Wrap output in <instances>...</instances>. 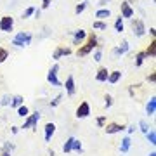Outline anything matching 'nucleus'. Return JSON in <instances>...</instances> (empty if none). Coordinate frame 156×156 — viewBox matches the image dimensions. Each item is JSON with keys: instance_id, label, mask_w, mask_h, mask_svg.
I'll use <instances>...</instances> for the list:
<instances>
[{"instance_id": "f257e3e1", "label": "nucleus", "mask_w": 156, "mask_h": 156, "mask_svg": "<svg viewBox=\"0 0 156 156\" xmlns=\"http://www.w3.org/2000/svg\"><path fill=\"white\" fill-rule=\"evenodd\" d=\"M99 47V40H97V35L92 31V33H87V40H85L83 44L80 45L76 49V56L78 57H85L89 56L90 52H94V49Z\"/></svg>"}, {"instance_id": "f03ea898", "label": "nucleus", "mask_w": 156, "mask_h": 156, "mask_svg": "<svg viewBox=\"0 0 156 156\" xmlns=\"http://www.w3.org/2000/svg\"><path fill=\"white\" fill-rule=\"evenodd\" d=\"M31 40H33V35L30 33V31H19V33L11 40V44L17 49H23V47H28L31 44Z\"/></svg>"}, {"instance_id": "7ed1b4c3", "label": "nucleus", "mask_w": 156, "mask_h": 156, "mask_svg": "<svg viewBox=\"0 0 156 156\" xmlns=\"http://www.w3.org/2000/svg\"><path fill=\"white\" fill-rule=\"evenodd\" d=\"M130 26H132L134 37H137V38H140V37H144V35L147 33V28H146L144 21L139 19V17H132V19H130Z\"/></svg>"}, {"instance_id": "20e7f679", "label": "nucleus", "mask_w": 156, "mask_h": 156, "mask_svg": "<svg viewBox=\"0 0 156 156\" xmlns=\"http://www.w3.org/2000/svg\"><path fill=\"white\" fill-rule=\"evenodd\" d=\"M38 120H40V111L30 113L28 116L24 118L23 127H19V128H31V130H37V123H38Z\"/></svg>"}, {"instance_id": "39448f33", "label": "nucleus", "mask_w": 156, "mask_h": 156, "mask_svg": "<svg viewBox=\"0 0 156 156\" xmlns=\"http://www.w3.org/2000/svg\"><path fill=\"white\" fill-rule=\"evenodd\" d=\"M57 73H59V64H54V66L49 69V73H47V82H49L52 87H62V83L59 82V78H57Z\"/></svg>"}, {"instance_id": "423d86ee", "label": "nucleus", "mask_w": 156, "mask_h": 156, "mask_svg": "<svg viewBox=\"0 0 156 156\" xmlns=\"http://www.w3.org/2000/svg\"><path fill=\"white\" fill-rule=\"evenodd\" d=\"M73 54V49L71 47H64V45H57L54 52H52V61H59L61 57H66V56H71Z\"/></svg>"}, {"instance_id": "0eeeda50", "label": "nucleus", "mask_w": 156, "mask_h": 156, "mask_svg": "<svg viewBox=\"0 0 156 156\" xmlns=\"http://www.w3.org/2000/svg\"><path fill=\"white\" fill-rule=\"evenodd\" d=\"M14 30V17L12 16H2L0 17V31L2 33H11Z\"/></svg>"}, {"instance_id": "6e6552de", "label": "nucleus", "mask_w": 156, "mask_h": 156, "mask_svg": "<svg viewBox=\"0 0 156 156\" xmlns=\"http://www.w3.org/2000/svg\"><path fill=\"white\" fill-rule=\"evenodd\" d=\"M134 12H135L134 7L130 5L127 0L120 4V17H122V19H132V17H134Z\"/></svg>"}, {"instance_id": "1a4fd4ad", "label": "nucleus", "mask_w": 156, "mask_h": 156, "mask_svg": "<svg viewBox=\"0 0 156 156\" xmlns=\"http://www.w3.org/2000/svg\"><path fill=\"white\" fill-rule=\"evenodd\" d=\"M90 115V104L87 102V101H83V102H80L76 108V111H75V116L78 118V120H83V118H87Z\"/></svg>"}, {"instance_id": "9d476101", "label": "nucleus", "mask_w": 156, "mask_h": 156, "mask_svg": "<svg viewBox=\"0 0 156 156\" xmlns=\"http://www.w3.org/2000/svg\"><path fill=\"white\" fill-rule=\"evenodd\" d=\"M125 125H122V123H116V122H111V123H106L104 125V130H106L108 135H113V134H118V132H122V130H125Z\"/></svg>"}, {"instance_id": "9b49d317", "label": "nucleus", "mask_w": 156, "mask_h": 156, "mask_svg": "<svg viewBox=\"0 0 156 156\" xmlns=\"http://www.w3.org/2000/svg\"><path fill=\"white\" fill-rule=\"evenodd\" d=\"M64 89H66V94L69 95V97H73L75 95V92H76V83H75V76L73 75H68L66 82H64Z\"/></svg>"}, {"instance_id": "f8f14e48", "label": "nucleus", "mask_w": 156, "mask_h": 156, "mask_svg": "<svg viewBox=\"0 0 156 156\" xmlns=\"http://www.w3.org/2000/svg\"><path fill=\"white\" fill-rule=\"evenodd\" d=\"M85 40H87V31H85V30L80 28L73 33V45H78V47H80Z\"/></svg>"}, {"instance_id": "ddd939ff", "label": "nucleus", "mask_w": 156, "mask_h": 156, "mask_svg": "<svg viewBox=\"0 0 156 156\" xmlns=\"http://www.w3.org/2000/svg\"><path fill=\"white\" fill-rule=\"evenodd\" d=\"M128 50H130V44H128V40H122V44L113 49V54H115V56H125Z\"/></svg>"}, {"instance_id": "4468645a", "label": "nucleus", "mask_w": 156, "mask_h": 156, "mask_svg": "<svg viewBox=\"0 0 156 156\" xmlns=\"http://www.w3.org/2000/svg\"><path fill=\"white\" fill-rule=\"evenodd\" d=\"M108 76H109V71H108V68H99L97 73H95V82H99V83H104L108 82Z\"/></svg>"}, {"instance_id": "2eb2a0df", "label": "nucleus", "mask_w": 156, "mask_h": 156, "mask_svg": "<svg viewBox=\"0 0 156 156\" xmlns=\"http://www.w3.org/2000/svg\"><path fill=\"white\" fill-rule=\"evenodd\" d=\"M154 113H156V97L151 95V99L147 101V104H146V115H147V116H154Z\"/></svg>"}, {"instance_id": "dca6fc26", "label": "nucleus", "mask_w": 156, "mask_h": 156, "mask_svg": "<svg viewBox=\"0 0 156 156\" xmlns=\"http://www.w3.org/2000/svg\"><path fill=\"white\" fill-rule=\"evenodd\" d=\"M108 17H111V11H109V9L101 7V9L95 11V19H97V21H104V19H108Z\"/></svg>"}, {"instance_id": "f3484780", "label": "nucleus", "mask_w": 156, "mask_h": 156, "mask_svg": "<svg viewBox=\"0 0 156 156\" xmlns=\"http://www.w3.org/2000/svg\"><path fill=\"white\" fill-rule=\"evenodd\" d=\"M54 134H56V125L52 122L45 123V142H50V139H52Z\"/></svg>"}, {"instance_id": "a211bd4d", "label": "nucleus", "mask_w": 156, "mask_h": 156, "mask_svg": "<svg viewBox=\"0 0 156 156\" xmlns=\"http://www.w3.org/2000/svg\"><path fill=\"white\" fill-rule=\"evenodd\" d=\"M122 75H123V73L120 71V69H115V71H109V76H108V83H111V85L118 83V82L122 80Z\"/></svg>"}, {"instance_id": "6ab92c4d", "label": "nucleus", "mask_w": 156, "mask_h": 156, "mask_svg": "<svg viewBox=\"0 0 156 156\" xmlns=\"http://www.w3.org/2000/svg\"><path fill=\"white\" fill-rule=\"evenodd\" d=\"M12 149H14L12 142H4V146L0 147V156H11Z\"/></svg>"}, {"instance_id": "aec40b11", "label": "nucleus", "mask_w": 156, "mask_h": 156, "mask_svg": "<svg viewBox=\"0 0 156 156\" xmlns=\"http://www.w3.org/2000/svg\"><path fill=\"white\" fill-rule=\"evenodd\" d=\"M144 52H146V56H147V59L156 56V40H154V38L151 40V44L147 45V49H146Z\"/></svg>"}, {"instance_id": "412c9836", "label": "nucleus", "mask_w": 156, "mask_h": 156, "mask_svg": "<svg viewBox=\"0 0 156 156\" xmlns=\"http://www.w3.org/2000/svg\"><path fill=\"white\" fill-rule=\"evenodd\" d=\"M24 104V97L23 95H14L11 99V108H14V109H17L19 106H23Z\"/></svg>"}, {"instance_id": "4be33fe9", "label": "nucleus", "mask_w": 156, "mask_h": 156, "mask_svg": "<svg viewBox=\"0 0 156 156\" xmlns=\"http://www.w3.org/2000/svg\"><path fill=\"white\" fill-rule=\"evenodd\" d=\"M147 59V56H146V52L144 50H140V52H137L135 54V66L137 68H140L142 64H144V61Z\"/></svg>"}, {"instance_id": "5701e85b", "label": "nucleus", "mask_w": 156, "mask_h": 156, "mask_svg": "<svg viewBox=\"0 0 156 156\" xmlns=\"http://www.w3.org/2000/svg\"><path fill=\"white\" fill-rule=\"evenodd\" d=\"M130 146H132V139H130V137H123L120 151H122V153H128V151H130Z\"/></svg>"}, {"instance_id": "b1692460", "label": "nucleus", "mask_w": 156, "mask_h": 156, "mask_svg": "<svg viewBox=\"0 0 156 156\" xmlns=\"http://www.w3.org/2000/svg\"><path fill=\"white\" fill-rule=\"evenodd\" d=\"M75 139H76V137H68V140L66 142H64V146H62V151H64V153H71L73 151V142H75Z\"/></svg>"}, {"instance_id": "393cba45", "label": "nucleus", "mask_w": 156, "mask_h": 156, "mask_svg": "<svg viewBox=\"0 0 156 156\" xmlns=\"http://www.w3.org/2000/svg\"><path fill=\"white\" fill-rule=\"evenodd\" d=\"M123 30H125V23H123V19L122 17H116V19H115V31H116V33H122Z\"/></svg>"}, {"instance_id": "a878e982", "label": "nucleus", "mask_w": 156, "mask_h": 156, "mask_svg": "<svg viewBox=\"0 0 156 156\" xmlns=\"http://www.w3.org/2000/svg\"><path fill=\"white\" fill-rule=\"evenodd\" d=\"M16 111H17V116H21V118H26V116L30 115V108L23 104V106H19V108H17Z\"/></svg>"}, {"instance_id": "bb28decb", "label": "nucleus", "mask_w": 156, "mask_h": 156, "mask_svg": "<svg viewBox=\"0 0 156 156\" xmlns=\"http://www.w3.org/2000/svg\"><path fill=\"white\" fill-rule=\"evenodd\" d=\"M87 7H89V2H80V4H76V7H75V14H76V16H80V14H82Z\"/></svg>"}, {"instance_id": "cd10ccee", "label": "nucleus", "mask_w": 156, "mask_h": 156, "mask_svg": "<svg viewBox=\"0 0 156 156\" xmlns=\"http://www.w3.org/2000/svg\"><path fill=\"white\" fill-rule=\"evenodd\" d=\"M146 137H147V142H149L151 146H154V144H156V132L153 130V128H151L149 132L146 134Z\"/></svg>"}, {"instance_id": "c85d7f7f", "label": "nucleus", "mask_w": 156, "mask_h": 156, "mask_svg": "<svg viewBox=\"0 0 156 156\" xmlns=\"http://www.w3.org/2000/svg\"><path fill=\"white\" fill-rule=\"evenodd\" d=\"M92 28L94 30H108V24L104 21H97V19H95V21L92 23Z\"/></svg>"}, {"instance_id": "c756f323", "label": "nucleus", "mask_w": 156, "mask_h": 156, "mask_svg": "<svg viewBox=\"0 0 156 156\" xmlns=\"http://www.w3.org/2000/svg\"><path fill=\"white\" fill-rule=\"evenodd\" d=\"M35 9H37V7H26L21 17H23V19H28V17H31V16L35 14Z\"/></svg>"}, {"instance_id": "7c9ffc66", "label": "nucleus", "mask_w": 156, "mask_h": 156, "mask_svg": "<svg viewBox=\"0 0 156 156\" xmlns=\"http://www.w3.org/2000/svg\"><path fill=\"white\" fill-rule=\"evenodd\" d=\"M139 128H140V130H142V132H144V134H147V132H149V130H151L149 123L146 122V120H140V122H139Z\"/></svg>"}, {"instance_id": "2f4dec72", "label": "nucleus", "mask_w": 156, "mask_h": 156, "mask_svg": "<svg viewBox=\"0 0 156 156\" xmlns=\"http://www.w3.org/2000/svg\"><path fill=\"white\" fill-rule=\"evenodd\" d=\"M61 99H62V94H57L54 99L50 101V108H57L59 104H61Z\"/></svg>"}, {"instance_id": "473e14b6", "label": "nucleus", "mask_w": 156, "mask_h": 156, "mask_svg": "<svg viewBox=\"0 0 156 156\" xmlns=\"http://www.w3.org/2000/svg\"><path fill=\"white\" fill-rule=\"evenodd\" d=\"M7 57H9V50L4 49V47H0V64H2V62H5Z\"/></svg>"}, {"instance_id": "72a5a7b5", "label": "nucleus", "mask_w": 156, "mask_h": 156, "mask_svg": "<svg viewBox=\"0 0 156 156\" xmlns=\"http://www.w3.org/2000/svg\"><path fill=\"white\" fill-rule=\"evenodd\" d=\"M101 59H102V47H97V49H95V52H94V61L95 62H99Z\"/></svg>"}, {"instance_id": "f704fd0d", "label": "nucleus", "mask_w": 156, "mask_h": 156, "mask_svg": "<svg viewBox=\"0 0 156 156\" xmlns=\"http://www.w3.org/2000/svg\"><path fill=\"white\" fill-rule=\"evenodd\" d=\"M73 151H76V153H83V146H82V142L78 139H75V142H73Z\"/></svg>"}, {"instance_id": "c9c22d12", "label": "nucleus", "mask_w": 156, "mask_h": 156, "mask_svg": "<svg viewBox=\"0 0 156 156\" xmlns=\"http://www.w3.org/2000/svg\"><path fill=\"white\" fill-rule=\"evenodd\" d=\"M95 123H97V127L99 128H104V125L108 123V116H99L97 120H95Z\"/></svg>"}, {"instance_id": "e433bc0d", "label": "nucleus", "mask_w": 156, "mask_h": 156, "mask_svg": "<svg viewBox=\"0 0 156 156\" xmlns=\"http://www.w3.org/2000/svg\"><path fill=\"white\" fill-rule=\"evenodd\" d=\"M113 106V95H109V94H106L104 95V108H111Z\"/></svg>"}, {"instance_id": "4c0bfd02", "label": "nucleus", "mask_w": 156, "mask_h": 156, "mask_svg": "<svg viewBox=\"0 0 156 156\" xmlns=\"http://www.w3.org/2000/svg\"><path fill=\"white\" fill-rule=\"evenodd\" d=\"M11 95H4V97H2V101H0V104H2V106H9V104H11Z\"/></svg>"}, {"instance_id": "58836bf2", "label": "nucleus", "mask_w": 156, "mask_h": 156, "mask_svg": "<svg viewBox=\"0 0 156 156\" xmlns=\"http://www.w3.org/2000/svg\"><path fill=\"white\" fill-rule=\"evenodd\" d=\"M147 82H151V83H154V82H156V75H154V73L147 75Z\"/></svg>"}, {"instance_id": "ea45409f", "label": "nucleus", "mask_w": 156, "mask_h": 156, "mask_svg": "<svg viewBox=\"0 0 156 156\" xmlns=\"http://www.w3.org/2000/svg\"><path fill=\"white\" fill-rule=\"evenodd\" d=\"M50 7V0H42V9H49Z\"/></svg>"}, {"instance_id": "a19ab883", "label": "nucleus", "mask_w": 156, "mask_h": 156, "mask_svg": "<svg viewBox=\"0 0 156 156\" xmlns=\"http://www.w3.org/2000/svg\"><path fill=\"white\" fill-rule=\"evenodd\" d=\"M127 132H128V134H134V132H135V125H130V127H127Z\"/></svg>"}, {"instance_id": "79ce46f5", "label": "nucleus", "mask_w": 156, "mask_h": 156, "mask_svg": "<svg viewBox=\"0 0 156 156\" xmlns=\"http://www.w3.org/2000/svg\"><path fill=\"white\" fill-rule=\"evenodd\" d=\"M40 14H42V9H35V14H33V16L37 17V19L40 17Z\"/></svg>"}, {"instance_id": "37998d69", "label": "nucleus", "mask_w": 156, "mask_h": 156, "mask_svg": "<svg viewBox=\"0 0 156 156\" xmlns=\"http://www.w3.org/2000/svg\"><path fill=\"white\" fill-rule=\"evenodd\" d=\"M11 132H12L14 135H16L17 132H19V127H16V125H14V127H11Z\"/></svg>"}, {"instance_id": "c03bdc74", "label": "nucleus", "mask_w": 156, "mask_h": 156, "mask_svg": "<svg viewBox=\"0 0 156 156\" xmlns=\"http://www.w3.org/2000/svg\"><path fill=\"white\" fill-rule=\"evenodd\" d=\"M108 2H109V0H101V2H99V7H106Z\"/></svg>"}, {"instance_id": "a18cd8bd", "label": "nucleus", "mask_w": 156, "mask_h": 156, "mask_svg": "<svg viewBox=\"0 0 156 156\" xmlns=\"http://www.w3.org/2000/svg\"><path fill=\"white\" fill-rule=\"evenodd\" d=\"M154 33H156L154 26H151V28H149V35H151V37H153V38H154Z\"/></svg>"}, {"instance_id": "49530a36", "label": "nucleus", "mask_w": 156, "mask_h": 156, "mask_svg": "<svg viewBox=\"0 0 156 156\" xmlns=\"http://www.w3.org/2000/svg\"><path fill=\"white\" fill-rule=\"evenodd\" d=\"M49 156H56V153H54V151L50 149V151H49Z\"/></svg>"}, {"instance_id": "de8ad7c7", "label": "nucleus", "mask_w": 156, "mask_h": 156, "mask_svg": "<svg viewBox=\"0 0 156 156\" xmlns=\"http://www.w3.org/2000/svg\"><path fill=\"white\" fill-rule=\"evenodd\" d=\"M147 156H156V153H154V151H151V153H149Z\"/></svg>"}, {"instance_id": "09e8293b", "label": "nucleus", "mask_w": 156, "mask_h": 156, "mask_svg": "<svg viewBox=\"0 0 156 156\" xmlns=\"http://www.w3.org/2000/svg\"><path fill=\"white\" fill-rule=\"evenodd\" d=\"M127 2H128V4H130V2H134V0H127ZM135 2H137V0H135Z\"/></svg>"}, {"instance_id": "8fccbe9b", "label": "nucleus", "mask_w": 156, "mask_h": 156, "mask_svg": "<svg viewBox=\"0 0 156 156\" xmlns=\"http://www.w3.org/2000/svg\"><path fill=\"white\" fill-rule=\"evenodd\" d=\"M151 2H154V0H151Z\"/></svg>"}]
</instances>
